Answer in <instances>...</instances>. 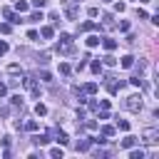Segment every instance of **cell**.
I'll use <instances>...</instances> for the list:
<instances>
[{
  "instance_id": "5bb4252c",
  "label": "cell",
  "mask_w": 159,
  "mask_h": 159,
  "mask_svg": "<svg viewBox=\"0 0 159 159\" xmlns=\"http://www.w3.org/2000/svg\"><path fill=\"white\" fill-rule=\"evenodd\" d=\"M32 142H35V144H47V142H50V137H47V134H35V137H32Z\"/></svg>"
},
{
  "instance_id": "83f0119b",
  "label": "cell",
  "mask_w": 159,
  "mask_h": 159,
  "mask_svg": "<svg viewBox=\"0 0 159 159\" xmlns=\"http://www.w3.org/2000/svg\"><path fill=\"white\" fill-rule=\"evenodd\" d=\"M7 72H10V75H15V72H20V65H15V62H12V65L7 67Z\"/></svg>"
},
{
  "instance_id": "74e56055",
  "label": "cell",
  "mask_w": 159,
  "mask_h": 159,
  "mask_svg": "<svg viewBox=\"0 0 159 159\" xmlns=\"http://www.w3.org/2000/svg\"><path fill=\"white\" fill-rule=\"evenodd\" d=\"M7 50H10V47H7V42H0V55H5Z\"/></svg>"
},
{
  "instance_id": "d6986e66",
  "label": "cell",
  "mask_w": 159,
  "mask_h": 159,
  "mask_svg": "<svg viewBox=\"0 0 159 159\" xmlns=\"http://www.w3.org/2000/svg\"><path fill=\"white\" fill-rule=\"evenodd\" d=\"M15 10H17V12H27V2L17 0V2H15Z\"/></svg>"
},
{
  "instance_id": "8fae6325",
  "label": "cell",
  "mask_w": 159,
  "mask_h": 159,
  "mask_svg": "<svg viewBox=\"0 0 159 159\" xmlns=\"http://www.w3.org/2000/svg\"><path fill=\"white\" fill-rule=\"evenodd\" d=\"M89 147H92V137H89V139H82V142L77 144V152H87Z\"/></svg>"
},
{
  "instance_id": "603a6c76",
  "label": "cell",
  "mask_w": 159,
  "mask_h": 159,
  "mask_svg": "<svg viewBox=\"0 0 159 159\" xmlns=\"http://www.w3.org/2000/svg\"><path fill=\"white\" fill-rule=\"evenodd\" d=\"M102 134H104V137H112V134H114V127L104 124V127H102Z\"/></svg>"
},
{
  "instance_id": "30bf717a",
  "label": "cell",
  "mask_w": 159,
  "mask_h": 159,
  "mask_svg": "<svg viewBox=\"0 0 159 159\" xmlns=\"http://www.w3.org/2000/svg\"><path fill=\"white\" fill-rule=\"evenodd\" d=\"M89 30H99V25H94V22H89V20L80 25V32H89Z\"/></svg>"
},
{
  "instance_id": "3957f363",
  "label": "cell",
  "mask_w": 159,
  "mask_h": 159,
  "mask_svg": "<svg viewBox=\"0 0 159 159\" xmlns=\"http://www.w3.org/2000/svg\"><path fill=\"white\" fill-rule=\"evenodd\" d=\"M142 137H144L147 144H157V142H159V132H157V129H144Z\"/></svg>"
},
{
  "instance_id": "9c48e42d",
  "label": "cell",
  "mask_w": 159,
  "mask_h": 159,
  "mask_svg": "<svg viewBox=\"0 0 159 159\" xmlns=\"http://www.w3.org/2000/svg\"><path fill=\"white\" fill-rule=\"evenodd\" d=\"M55 142H57V144H60V147H65V144H67V142H70V139H67V134H65V132H62V129H57V134H55Z\"/></svg>"
},
{
  "instance_id": "d4e9b609",
  "label": "cell",
  "mask_w": 159,
  "mask_h": 159,
  "mask_svg": "<svg viewBox=\"0 0 159 159\" xmlns=\"http://www.w3.org/2000/svg\"><path fill=\"white\" fill-rule=\"evenodd\" d=\"M142 82H144L142 77H132V80H129V84H132V87H142Z\"/></svg>"
},
{
  "instance_id": "4fadbf2b",
  "label": "cell",
  "mask_w": 159,
  "mask_h": 159,
  "mask_svg": "<svg viewBox=\"0 0 159 159\" xmlns=\"http://www.w3.org/2000/svg\"><path fill=\"white\" fill-rule=\"evenodd\" d=\"M132 65H134V57H132V55H124V57H122V67H124V70H129Z\"/></svg>"
},
{
  "instance_id": "7402d4cb",
  "label": "cell",
  "mask_w": 159,
  "mask_h": 159,
  "mask_svg": "<svg viewBox=\"0 0 159 159\" xmlns=\"http://www.w3.org/2000/svg\"><path fill=\"white\" fill-rule=\"evenodd\" d=\"M42 20V12H32L30 17H27V22H40Z\"/></svg>"
},
{
  "instance_id": "5b68a950",
  "label": "cell",
  "mask_w": 159,
  "mask_h": 159,
  "mask_svg": "<svg viewBox=\"0 0 159 159\" xmlns=\"http://www.w3.org/2000/svg\"><path fill=\"white\" fill-rule=\"evenodd\" d=\"M72 50H75L72 42H60V45H57V52H60V55H70Z\"/></svg>"
},
{
  "instance_id": "8992f818",
  "label": "cell",
  "mask_w": 159,
  "mask_h": 159,
  "mask_svg": "<svg viewBox=\"0 0 159 159\" xmlns=\"http://www.w3.org/2000/svg\"><path fill=\"white\" fill-rule=\"evenodd\" d=\"M137 142H139L137 137H132V134H127V137L122 139V147H124V149H132V147H137Z\"/></svg>"
},
{
  "instance_id": "44dd1931",
  "label": "cell",
  "mask_w": 159,
  "mask_h": 159,
  "mask_svg": "<svg viewBox=\"0 0 159 159\" xmlns=\"http://www.w3.org/2000/svg\"><path fill=\"white\" fill-rule=\"evenodd\" d=\"M89 67H92V72H94V75H99V72H102V62H99V60H94Z\"/></svg>"
},
{
  "instance_id": "9a60e30c",
  "label": "cell",
  "mask_w": 159,
  "mask_h": 159,
  "mask_svg": "<svg viewBox=\"0 0 159 159\" xmlns=\"http://www.w3.org/2000/svg\"><path fill=\"white\" fill-rule=\"evenodd\" d=\"M97 89H99V87H97V82H87V84H84V92H87V94H94Z\"/></svg>"
},
{
  "instance_id": "2e32d148",
  "label": "cell",
  "mask_w": 159,
  "mask_h": 159,
  "mask_svg": "<svg viewBox=\"0 0 159 159\" xmlns=\"http://www.w3.org/2000/svg\"><path fill=\"white\" fill-rule=\"evenodd\" d=\"M35 112H37V117H45V114H47V107H45L42 102H37V104H35Z\"/></svg>"
},
{
  "instance_id": "cb8c5ba5",
  "label": "cell",
  "mask_w": 159,
  "mask_h": 159,
  "mask_svg": "<svg viewBox=\"0 0 159 159\" xmlns=\"http://www.w3.org/2000/svg\"><path fill=\"white\" fill-rule=\"evenodd\" d=\"M50 157H55V159H62V149H60V147L50 149Z\"/></svg>"
},
{
  "instance_id": "1f68e13d",
  "label": "cell",
  "mask_w": 159,
  "mask_h": 159,
  "mask_svg": "<svg viewBox=\"0 0 159 159\" xmlns=\"http://www.w3.org/2000/svg\"><path fill=\"white\" fill-rule=\"evenodd\" d=\"M87 15H89V17H97V15H99V10H97V7H89V10H87Z\"/></svg>"
},
{
  "instance_id": "ac0fdd59",
  "label": "cell",
  "mask_w": 159,
  "mask_h": 159,
  "mask_svg": "<svg viewBox=\"0 0 159 159\" xmlns=\"http://www.w3.org/2000/svg\"><path fill=\"white\" fill-rule=\"evenodd\" d=\"M117 129H122V132H129V122H127V119H117Z\"/></svg>"
},
{
  "instance_id": "277c9868",
  "label": "cell",
  "mask_w": 159,
  "mask_h": 159,
  "mask_svg": "<svg viewBox=\"0 0 159 159\" xmlns=\"http://www.w3.org/2000/svg\"><path fill=\"white\" fill-rule=\"evenodd\" d=\"M2 17H5V20H10L12 25H17V22H22V20H20V15H15V12L10 10V7H2Z\"/></svg>"
},
{
  "instance_id": "52a82bcc",
  "label": "cell",
  "mask_w": 159,
  "mask_h": 159,
  "mask_svg": "<svg viewBox=\"0 0 159 159\" xmlns=\"http://www.w3.org/2000/svg\"><path fill=\"white\" fill-rule=\"evenodd\" d=\"M40 35H42L45 40H52V37H55V27H50V25H45V27H40Z\"/></svg>"
},
{
  "instance_id": "f35d334b",
  "label": "cell",
  "mask_w": 159,
  "mask_h": 159,
  "mask_svg": "<svg viewBox=\"0 0 159 159\" xmlns=\"http://www.w3.org/2000/svg\"><path fill=\"white\" fill-rule=\"evenodd\" d=\"M5 94H7V87H5L2 82H0V97H5Z\"/></svg>"
},
{
  "instance_id": "8d00e7d4",
  "label": "cell",
  "mask_w": 159,
  "mask_h": 159,
  "mask_svg": "<svg viewBox=\"0 0 159 159\" xmlns=\"http://www.w3.org/2000/svg\"><path fill=\"white\" fill-rule=\"evenodd\" d=\"M40 80L42 82H50V72H40Z\"/></svg>"
},
{
  "instance_id": "ffe728a7",
  "label": "cell",
  "mask_w": 159,
  "mask_h": 159,
  "mask_svg": "<svg viewBox=\"0 0 159 159\" xmlns=\"http://www.w3.org/2000/svg\"><path fill=\"white\" fill-rule=\"evenodd\" d=\"M102 65H107V67H114V65H117V60H114L112 55H107V57L102 60Z\"/></svg>"
},
{
  "instance_id": "ba28073f",
  "label": "cell",
  "mask_w": 159,
  "mask_h": 159,
  "mask_svg": "<svg viewBox=\"0 0 159 159\" xmlns=\"http://www.w3.org/2000/svg\"><path fill=\"white\" fill-rule=\"evenodd\" d=\"M99 42H102V47H104V50H107V52H112V50H114V47H117V42H114V40H112V37H102V40H99Z\"/></svg>"
},
{
  "instance_id": "e0dca14e",
  "label": "cell",
  "mask_w": 159,
  "mask_h": 159,
  "mask_svg": "<svg viewBox=\"0 0 159 159\" xmlns=\"http://www.w3.org/2000/svg\"><path fill=\"white\" fill-rule=\"evenodd\" d=\"M144 157H147V154H144L142 149H132V152H129V159H144Z\"/></svg>"
},
{
  "instance_id": "60d3db41",
  "label": "cell",
  "mask_w": 159,
  "mask_h": 159,
  "mask_svg": "<svg viewBox=\"0 0 159 159\" xmlns=\"http://www.w3.org/2000/svg\"><path fill=\"white\" fill-rule=\"evenodd\" d=\"M102 2H112V0H102Z\"/></svg>"
},
{
  "instance_id": "f1b7e54d",
  "label": "cell",
  "mask_w": 159,
  "mask_h": 159,
  "mask_svg": "<svg viewBox=\"0 0 159 159\" xmlns=\"http://www.w3.org/2000/svg\"><path fill=\"white\" fill-rule=\"evenodd\" d=\"M60 72H62V75H70V65H65V62H60Z\"/></svg>"
},
{
  "instance_id": "7a4b0ae2",
  "label": "cell",
  "mask_w": 159,
  "mask_h": 159,
  "mask_svg": "<svg viewBox=\"0 0 159 159\" xmlns=\"http://www.w3.org/2000/svg\"><path fill=\"white\" fill-rule=\"evenodd\" d=\"M22 84H25V89H30V94H32L35 99L40 97V87H37V82H35V77H30V75H27V77L22 80Z\"/></svg>"
},
{
  "instance_id": "ab89813d",
  "label": "cell",
  "mask_w": 159,
  "mask_h": 159,
  "mask_svg": "<svg viewBox=\"0 0 159 159\" xmlns=\"http://www.w3.org/2000/svg\"><path fill=\"white\" fill-rule=\"evenodd\" d=\"M0 117H7V107H0Z\"/></svg>"
},
{
  "instance_id": "484cf974",
  "label": "cell",
  "mask_w": 159,
  "mask_h": 159,
  "mask_svg": "<svg viewBox=\"0 0 159 159\" xmlns=\"http://www.w3.org/2000/svg\"><path fill=\"white\" fill-rule=\"evenodd\" d=\"M10 30H12V27H10V22H2V25H0V32H2V35H7Z\"/></svg>"
},
{
  "instance_id": "836d02e7",
  "label": "cell",
  "mask_w": 159,
  "mask_h": 159,
  "mask_svg": "<svg viewBox=\"0 0 159 159\" xmlns=\"http://www.w3.org/2000/svg\"><path fill=\"white\" fill-rule=\"evenodd\" d=\"M119 30H122V32H127V30H129V22H127V20H122V22H119Z\"/></svg>"
},
{
  "instance_id": "e575fe53",
  "label": "cell",
  "mask_w": 159,
  "mask_h": 159,
  "mask_svg": "<svg viewBox=\"0 0 159 159\" xmlns=\"http://www.w3.org/2000/svg\"><path fill=\"white\" fill-rule=\"evenodd\" d=\"M124 7H127L124 2H117V5H114V10H117V12H124Z\"/></svg>"
},
{
  "instance_id": "6da1fadb",
  "label": "cell",
  "mask_w": 159,
  "mask_h": 159,
  "mask_svg": "<svg viewBox=\"0 0 159 159\" xmlns=\"http://www.w3.org/2000/svg\"><path fill=\"white\" fill-rule=\"evenodd\" d=\"M124 107H127L129 112H142V107H144L142 94H129V97H127V102H124Z\"/></svg>"
},
{
  "instance_id": "f546056e",
  "label": "cell",
  "mask_w": 159,
  "mask_h": 159,
  "mask_svg": "<svg viewBox=\"0 0 159 159\" xmlns=\"http://www.w3.org/2000/svg\"><path fill=\"white\" fill-rule=\"evenodd\" d=\"M10 102H12V104H15V107H17V104H20V107H22V97H20V94H15V97H12V99H10Z\"/></svg>"
},
{
  "instance_id": "4316f807",
  "label": "cell",
  "mask_w": 159,
  "mask_h": 159,
  "mask_svg": "<svg viewBox=\"0 0 159 159\" xmlns=\"http://www.w3.org/2000/svg\"><path fill=\"white\" fill-rule=\"evenodd\" d=\"M45 5H47V0H32V7H37V10L45 7Z\"/></svg>"
},
{
  "instance_id": "d590c367",
  "label": "cell",
  "mask_w": 159,
  "mask_h": 159,
  "mask_svg": "<svg viewBox=\"0 0 159 159\" xmlns=\"http://www.w3.org/2000/svg\"><path fill=\"white\" fill-rule=\"evenodd\" d=\"M137 15H139V17H142V20H147V17H149V15H147V10H142V7H139V10H137Z\"/></svg>"
},
{
  "instance_id": "7c38bea8",
  "label": "cell",
  "mask_w": 159,
  "mask_h": 159,
  "mask_svg": "<svg viewBox=\"0 0 159 159\" xmlns=\"http://www.w3.org/2000/svg\"><path fill=\"white\" fill-rule=\"evenodd\" d=\"M84 42H87V47H97V45H99V35H89Z\"/></svg>"
},
{
  "instance_id": "d6a6232c",
  "label": "cell",
  "mask_w": 159,
  "mask_h": 159,
  "mask_svg": "<svg viewBox=\"0 0 159 159\" xmlns=\"http://www.w3.org/2000/svg\"><path fill=\"white\" fill-rule=\"evenodd\" d=\"M50 20H52L55 25H60V15H57V12H50Z\"/></svg>"
},
{
  "instance_id": "4dcf8cb0",
  "label": "cell",
  "mask_w": 159,
  "mask_h": 159,
  "mask_svg": "<svg viewBox=\"0 0 159 159\" xmlns=\"http://www.w3.org/2000/svg\"><path fill=\"white\" fill-rule=\"evenodd\" d=\"M25 129H27V132H35V129H37V122H27Z\"/></svg>"
}]
</instances>
